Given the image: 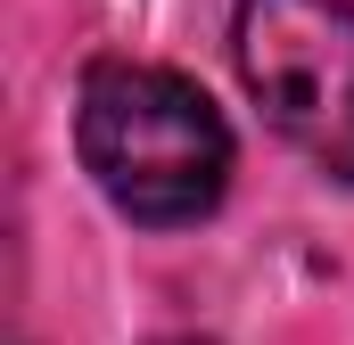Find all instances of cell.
I'll list each match as a JSON object with an SVG mask.
<instances>
[{"label": "cell", "instance_id": "1", "mask_svg": "<svg viewBox=\"0 0 354 345\" xmlns=\"http://www.w3.org/2000/svg\"><path fill=\"white\" fill-rule=\"evenodd\" d=\"M75 148L107 189V206L149 230L214 214L231 181V132L214 99L174 66H132V58L91 66L75 107Z\"/></svg>", "mask_w": 354, "mask_h": 345}, {"label": "cell", "instance_id": "2", "mask_svg": "<svg viewBox=\"0 0 354 345\" xmlns=\"http://www.w3.org/2000/svg\"><path fill=\"white\" fill-rule=\"evenodd\" d=\"M231 50L272 132L354 181V0H239Z\"/></svg>", "mask_w": 354, "mask_h": 345}, {"label": "cell", "instance_id": "3", "mask_svg": "<svg viewBox=\"0 0 354 345\" xmlns=\"http://www.w3.org/2000/svg\"><path fill=\"white\" fill-rule=\"evenodd\" d=\"M165 345H206V337H165Z\"/></svg>", "mask_w": 354, "mask_h": 345}]
</instances>
